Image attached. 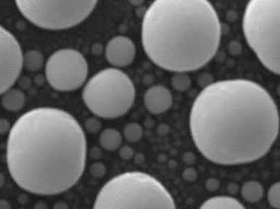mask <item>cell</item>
<instances>
[{
	"label": "cell",
	"instance_id": "1",
	"mask_svg": "<svg viewBox=\"0 0 280 209\" xmlns=\"http://www.w3.org/2000/svg\"><path fill=\"white\" fill-rule=\"evenodd\" d=\"M189 128L195 146L211 162L244 165L269 152L279 133V113L259 83L225 79L210 83L197 95Z\"/></svg>",
	"mask_w": 280,
	"mask_h": 209
},
{
	"label": "cell",
	"instance_id": "2",
	"mask_svg": "<svg viewBox=\"0 0 280 209\" xmlns=\"http://www.w3.org/2000/svg\"><path fill=\"white\" fill-rule=\"evenodd\" d=\"M87 141L83 128L67 111L38 107L14 123L7 143V164L17 186L53 195L75 186L83 174Z\"/></svg>",
	"mask_w": 280,
	"mask_h": 209
},
{
	"label": "cell",
	"instance_id": "3",
	"mask_svg": "<svg viewBox=\"0 0 280 209\" xmlns=\"http://www.w3.org/2000/svg\"><path fill=\"white\" fill-rule=\"evenodd\" d=\"M141 39L146 55L175 73L196 71L214 58L221 24L207 0H156L146 10Z\"/></svg>",
	"mask_w": 280,
	"mask_h": 209
},
{
	"label": "cell",
	"instance_id": "4",
	"mask_svg": "<svg viewBox=\"0 0 280 209\" xmlns=\"http://www.w3.org/2000/svg\"><path fill=\"white\" fill-rule=\"evenodd\" d=\"M93 209H176V205L169 190L156 177L133 171L106 182Z\"/></svg>",
	"mask_w": 280,
	"mask_h": 209
},
{
	"label": "cell",
	"instance_id": "5",
	"mask_svg": "<svg viewBox=\"0 0 280 209\" xmlns=\"http://www.w3.org/2000/svg\"><path fill=\"white\" fill-rule=\"evenodd\" d=\"M243 30L261 64L280 75V0L248 2L243 17Z\"/></svg>",
	"mask_w": 280,
	"mask_h": 209
},
{
	"label": "cell",
	"instance_id": "6",
	"mask_svg": "<svg viewBox=\"0 0 280 209\" xmlns=\"http://www.w3.org/2000/svg\"><path fill=\"white\" fill-rule=\"evenodd\" d=\"M82 98L86 107L98 117L116 119L131 109L135 100V85L120 69H103L86 82Z\"/></svg>",
	"mask_w": 280,
	"mask_h": 209
},
{
	"label": "cell",
	"instance_id": "7",
	"mask_svg": "<svg viewBox=\"0 0 280 209\" xmlns=\"http://www.w3.org/2000/svg\"><path fill=\"white\" fill-rule=\"evenodd\" d=\"M25 18L45 30H66L79 25L90 17L98 2L86 1H34L15 3Z\"/></svg>",
	"mask_w": 280,
	"mask_h": 209
},
{
	"label": "cell",
	"instance_id": "8",
	"mask_svg": "<svg viewBox=\"0 0 280 209\" xmlns=\"http://www.w3.org/2000/svg\"><path fill=\"white\" fill-rule=\"evenodd\" d=\"M88 62L82 53L73 48L57 50L48 58L45 76L52 88L71 92L82 88L88 77Z\"/></svg>",
	"mask_w": 280,
	"mask_h": 209
},
{
	"label": "cell",
	"instance_id": "9",
	"mask_svg": "<svg viewBox=\"0 0 280 209\" xmlns=\"http://www.w3.org/2000/svg\"><path fill=\"white\" fill-rule=\"evenodd\" d=\"M23 67V53L19 42L0 25V95L10 89Z\"/></svg>",
	"mask_w": 280,
	"mask_h": 209
},
{
	"label": "cell",
	"instance_id": "10",
	"mask_svg": "<svg viewBox=\"0 0 280 209\" xmlns=\"http://www.w3.org/2000/svg\"><path fill=\"white\" fill-rule=\"evenodd\" d=\"M136 47L131 39L125 35L112 37L105 47V57L113 68L129 66L135 60Z\"/></svg>",
	"mask_w": 280,
	"mask_h": 209
},
{
	"label": "cell",
	"instance_id": "11",
	"mask_svg": "<svg viewBox=\"0 0 280 209\" xmlns=\"http://www.w3.org/2000/svg\"><path fill=\"white\" fill-rule=\"evenodd\" d=\"M143 102L149 113L161 115L171 108L172 95L164 86H152L144 93Z\"/></svg>",
	"mask_w": 280,
	"mask_h": 209
},
{
	"label": "cell",
	"instance_id": "12",
	"mask_svg": "<svg viewBox=\"0 0 280 209\" xmlns=\"http://www.w3.org/2000/svg\"><path fill=\"white\" fill-rule=\"evenodd\" d=\"M198 209H246V207L237 198L220 195L204 201Z\"/></svg>",
	"mask_w": 280,
	"mask_h": 209
},
{
	"label": "cell",
	"instance_id": "13",
	"mask_svg": "<svg viewBox=\"0 0 280 209\" xmlns=\"http://www.w3.org/2000/svg\"><path fill=\"white\" fill-rule=\"evenodd\" d=\"M26 104V95L22 90L11 88L3 94L2 104L7 111L17 112Z\"/></svg>",
	"mask_w": 280,
	"mask_h": 209
},
{
	"label": "cell",
	"instance_id": "14",
	"mask_svg": "<svg viewBox=\"0 0 280 209\" xmlns=\"http://www.w3.org/2000/svg\"><path fill=\"white\" fill-rule=\"evenodd\" d=\"M99 141L103 149L112 151L122 145V135L115 128H107L101 132Z\"/></svg>",
	"mask_w": 280,
	"mask_h": 209
},
{
	"label": "cell",
	"instance_id": "15",
	"mask_svg": "<svg viewBox=\"0 0 280 209\" xmlns=\"http://www.w3.org/2000/svg\"><path fill=\"white\" fill-rule=\"evenodd\" d=\"M243 198L249 203H257L263 198L264 188L257 181H248L241 188Z\"/></svg>",
	"mask_w": 280,
	"mask_h": 209
},
{
	"label": "cell",
	"instance_id": "16",
	"mask_svg": "<svg viewBox=\"0 0 280 209\" xmlns=\"http://www.w3.org/2000/svg\"><path fill=\"white\" fill-rule=\"evenodd\" d=\"M44 56L41 51L30 49L23 54V66L28 71H37L43 66Z\"/></svg>",
	"mask_w": 280,
	"mask_h": 209
},
{
	"label": "cell",
	"instance_id": "17",
	"mask_svg": "<svg viewBox=\"0 0 280 209\" xmlns=\"http://www.w3.org/2000/svg\"><path fill=\"white\" fill-rule=\"evenodd\" d=\"M123 134L125 138L130 142H137L143 137V128L137 123H130L125 127Z\"/></svg>",
	"mask_w": 280,
	"mask_h": 209
},
{
	"label": "cell",
	"instance_id": "18",
	"mask_svg": "<svg viewBox=\"0 0 280 209\" xmlns=\"http://www.w3.org/2000/svg\"><path fill=\"white\" fill-rule=\"evenodd\" d=\"M171 84L178 91L184 92L190 87V78L185 73H176L171 78Z\"/></svg>",
	"mask_w": 280,
	"mask_h": 209
},
{
	"label": "cell",
	"instance_id": "19",
	"mask_svg": "<svg viewBox=\"0 0 280 209\" xmlns=\"http://www.w3.org/2000/svg\"><path fill=\"white\" fill-rule=\"evenodd\" d=\"M267 198L271 207L280 209V182H275L269 187Z\"/></svg>",
	"mask_w": 280,
	"mask_h": 209
},
{
	"label": "cell",
	"instance_id": "20",
	"mask_svg": "<svg viewBox=\"0 0 280 209\" xmlns=\"http://www.w3.org/2000/svg\"><path fill=\"white\" fill-rule=\"evenodd\" d=\"M11 124L6 119H0V135L9 133L12 129Z\"/></svg>",
	"mask_w": 280,
	"mask_h": 209
},
{
	"label": "cell",
	"instance_id": "21",
	"mask_svg": "<svg viewBox=\"0 0 280 209\" xmlns=\"http://www.w3.org/2000/svg\"><path fill=\"white\" fill-rule=\"evenodd\" d=\"M86 127H87L89 132L94 133V132H97L99 130L100 125H99L98 120H95V119L94 120V119H90L86 122Z\"/></svg>",
	"mask_w": 280,
	"mask_h": 209
},
{
	"label": "cell",
	"instance_id": "22",
	"mask_svg": "<svg viewBox=\"0 0 280 209\" xmlns=\"http://www.w3.org/2000/svg\"><path fill=\"white\" fill-rule=\"evenodd\" d=\"M120 155L124 160H130L132 157V149L129 146H124L120 149Z\"/></svg>",
	"mask_w": 280,
	"mask_h": 209
},
{
	"label": "cell",
	"instance_id": "23",
	"mask_svg": "<svg viewBox=\"0 0 280 209\" xmlns=\"http://www.w3.org/2000/svg\"><path fill=\"white\" fill-rule=\"evenodd\" d=\"M0 209H11V205L9 201L1 199L0 200Z\"/></svg>",
	"mask_w": 280,
	"mask_h": 209
},
{
	"label": "cell",
	"instance_id": "24",
	"mask_svg": "<svg viewBox=\"0 0 280 209\" xmlns=\"http://www.w3.org/2000/svg\"><path fill=\"white\" fill-rule=\"evenodd\" d=\"M5 177L3 173H0V188H2L5 186Z\"/></svg>",
	"mask_w": 280,
	"mask_h": 209
},
{
	"label": "cell",
	"instance_id": "25",
	"mask_svg": "<svg viewBox=\"0 0 280 209\" xmlns=\"http://www.w3.org/2000/svg\"><path fill=\"white\" fill-rule=\"evenodd\" d=\"M22 209H26V208H22Z\"/></svg>",
	"mask_w": 280,
	"mask_h": 209
}]
</instances>
